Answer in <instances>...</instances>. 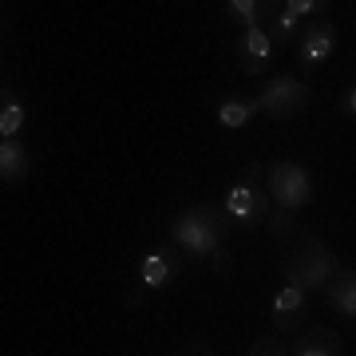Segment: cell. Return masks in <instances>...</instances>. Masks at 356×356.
Returning a JSON list of instances; mask_svg holds the SVG:
<instances>
[{
	"label": "cell",
	"mask_w": 356,
	"mask_h": 356,
	"mask_svg": "<svg viewBox=\"0 0 356 356\" xmlns=\"http://www.w3.org/2000/svg\"><path fill=\"white\" fill-rule=\"evenodd\" d=\"M273 254H277V273L285 277V285H297L305 293H321L341 269L337 250L309 229L293 234L289 242H273Z\"/></svg>",
	"instance_id": "cell-1"
},
{
	"label": "cell",
	"mask_w": 356,
	"mask_h": 356,
	"mask_svg": "<svg viewBox=\"0 0 356 356\" xmlns=\"http://www.w3.org/2000/svg\"><path fill=\"white\" fill-rule=\"evenodd\" d=\"M234 234V222L218 202H194L186 210H178L175 222L166 226V242L175 245L182 257H214L222 254L226 238Z\"/></svg>",
	"instance_id": "cell-2"
},
{
	"label": "cell",
	"mask_w": 356,
	"mask_h": 356,
	"mask_svg": "<svg viewBox=\"0 0 356 356\" xmlns=\"http://www.w3.org/2000/svg\"><path fill=\"white\" fill-rule=\"evenodd\" d=\"M222 210L234 222V229L242 234H254V229L269 226L273 218V198H269L266 182H261V166L245 163V170L226 186V198H222Z\"/></svg>",
	"instance_id": "cell-3"
},
{
	"label": "cell",
	"mask_w": 356,
	"mask_h": 356,
	"mask_svg": "<svg viewBox=\"0 0 356 356\" xmlns=\"http://www.w3.org/2000/svg\"><path fill=\"white\" fill-rule=\"evenodd\" d=\"M266 191L273 198V210H285V214H297L313 202V175H309L305 163L297 159H277L269 163L266 170Z\"/></svg>",
	"instance_id": "cell-4"
},
{
	"label": "cell",
	"mask_w": 356,
	"mask_h": 356,
	"mask_svg": "<svg viewBox=\"0 0 356 356\" xmlns=\"http://www.w3.org/2000/svg\"><path fill=\"white\" fill-rule=\"evenodd\" d=\"M309 103H313V91H309L305 79H297V76H269L261 83V91H257V107L273 123L301 119L309 111Z\"/></svg>",
	"instance_id": "cell-5"
},
{
	"label": "cell",
	"mask_w": 356,
	"mask_h": 356,
	"mask_svg": "<svg viewBox=\"0 0 356 356\" xmlns=\"http://www.w3.org/2000/svg\"><path fill=\"white\" fill-rule=\"evenodd\" d=\"M182 269H186V257L178 254L175 245H151L139 261V277L127 285V305H139L147 293L154 289H166V285H175L182 277Z\"/></svg>",
	"instance_id": "cell-6"
},
{
	"label": "cell",
	"mask_w": 356,
	"mask_h": 356,
	"mask_svg": "<svg viewBox=\"0 0 356 356\" xmlns=\"http://www.w3.org/2000/svg\"><path fill=\"white\" fill-rule=\"evenodd\" d=\"M332 56H337V24L332 20H313L309 28H301V36H297V64L305 67L309 76H317Z\"/></svg>",
	"instance_id": "cell-7"
},
{
	"label": "cell",
	"mask_w": 356,
	"mask_h": 356,
	"mask_svg": "<svg viewBox=\"0 0 356 356\" xmlns=\"http://www.w3.org/2000/svg\"><path fill=\"white\" fill-rule=\"evenodd\" d=\"M273 51H277V44L269 40L266 28H250V32H242V36L234 40L229 56H234V67L242 76H261L269 67V60H273Z\"/></svg>",
	"instance_id": "cell-8"
},
{
	"label": "cell",
	"mask_w": 356,
	"mask_h": 356,
	"mask_svg": "<svg viewBox=\"0 0 356 356\" xmlns=\"http://www.w3.org/2000/svg\"><path fill=\"white\" fill-rule=\"evenodd\" d=\"M269 321L277 332H301L309 321V293L297 285H281L273 293V305H269Z\"/></svg>",
	"instance_id": "cell-9"
},
{
	"label": "cell",
	"mask_w": 356,
	"mask_h": 356,
	"mask_svg": "<svg viewBox=\"0 0 356 356\" xmlns=\"http://www.w3.org/2000/svg\"><path fill=\"white\" fill-rule=\"evenodd\" d=\"M254 115H261V107H257V95H250V91H226L222 99H218V127L226 131H242L254 123Z\"/></svg>",
	"instance_id": "cell-10"
},
{
	"label": "cell",
	"mask_w": 356,
	"mask_h": 356,
	"mask_svg": "<svg viewBox=\"0 0 356 356\" xmlns=\"http://www.w3.org/2000/svg\"><path fill=\"white\" fill-rule=\"evenodd\" d=\"M222 8H226L229 28H242V32L269 24V20L281 13V4H273V0H226Z\"/></svg>",
	"instance_id": "cell-11"
},
{
	"label": "cell",
	"mask_w": 356,
	"mask_h": 356,
	"mask_svg": "<svg viewBox=\"0 0 356 356\" xmlns=\"http://www.w3.org/2000/svg\"><path fill=\"white\" fill-rule=\"evenodd\" d=\"M289 353L293 356H344V341L332 329H325V325H313V329H305L293 341Z\"/></svg>",
	"instance_id": "cell-12"
},
{
	"label": "cell",
	"mask_w": 356,
	"mask_h": 356,
	"mask_svg": "<svg viewBox=\"0 0 356 356\" xmlns=\"http://www.w3.org/2000/svg\"><path fill=\"white\" fill-rule=\"evenodd\" d=\"M32 170V151L20 139H0V182H24Z\"/></svg>",
	"instance_id": "cell-13"
},
{
	"label": "cell",
	"mask_w": 356,
	"mask_h": 356,
	"mask_svg": "<svg viewBox=\"0 0 356 356\" xmlns=\"http://www.w3.org/2000/svg\"><path fill=\"white\" fill-rule=\"evenodd\" d=\"M325 301L341 317H356V269H337V277L325 285Z\"/></svg>",
	"instance_id": "cell-14"
},
{
	"label": "cell",
	"mask_w": 356,
	"mask_h": 356,
	"mask_svg": "<svg viewBox=\"0 0 356 356\" xmlns=\"http://www.w3.org/2000/svg\"><path fill=\"white\" fill-rule=\"evenodd\" d=\"M24 123H28V111L20 103V95L13 88H4L0 91V139H16L24 131Z\"/></svg>",
	"instance_id": "cell-15"
},
{
	"label": "cell",
	"mask_w": 356,
	"mask_h": 356,
	"mask_svg": "<svg viewBox=\"0 0 356 356\" xmlns=\"http://www.w3.org/2000/svg\"><path fill=\"white\" fill-rule=\"evenodd\" d=\"M269 40H273V44H277V48H293V40L301 36V16L297 13H289V8H285V4H281V13L273 16V20H269Z\"/></svg>",
	"instance_id": "cell-16"
},
{
	"label": "cell",
	"mask_w": 356,
	"mask_h": 356,
	"mask_svg": "<svg viewBox=\"0 0 356 356\" xmlns=\"http://www.w3.org/2000/svg\"><path fill=\"white\" fill-rule=\"evenodd\" d=\"M245 356H293V353H289V344L277 341V337H261V341L250 344V353Z\"/></svg>",
	"instance_id": "cell-17"
},
{
	"label": "cell",
	"mask_w": 356,
	"mask_h": 356,
	"mask_svg": "<svg viewBox=\"0 0 356 356\" xmlns=\"http://www.w3.org/2000/svg\"><path fill=\"white\" fill-rule=\"evenodd\" d=\"M285 8L297 16H325L332 8L329 0H285Z\"/></svg>",
	"instance_id": "cell-18"
},
{
	"label": "cell",
	"mask_w": 356,
	"mask_h": 356,
	"mask_svg": "<svg viewBox=\"0 0 356 356\" xmlns=\"http://www.w3.org/2000/svg\"><path fill=\"white\" fill-rule=\"evenodd\" d=\"M337 111H341L344 119H356V79L341 91V99H337Z\"/></svg>",
	"instance_id": "cell-19"
},
{
	"label": "cell",
	"mask_w": 356,
	"mask_h": 356,
	"mask_svg": "<svg viewBox=\"0 0 356 356\" xmlns=\"http://www.w3.org/2000/svg\"><path fill=\"white\" fill-rule=\"evenodd\" d=\"M175 356H214V348H210L206 341H191V344H182Z\"/></svg>",
	"instance_id": "cell-20"
},
{
	"label": "cell",
	"mask_w": 356,
	"mask_h": 356,
	"mask_svg": "<svg viewBox=\"0 0 356 356\" xmlns=\"http://www.w3.org/2000/svg\"><path fill=\"white\" fill-rule=\"evenodd\" d=\"M214 273H218V277H229V273H234V261H229L226 250H222V254H214Z\"/></svg>",
	"instance_id": "cell-21"
}]
</instances>
